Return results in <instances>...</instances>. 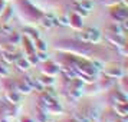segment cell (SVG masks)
Instances as JSON below:
<instances>
[{"instance_id":"13","label":"cell","mask_w":128,"mask_h":122,"mask_svg":"<svg viewBox=\"0 0 128 122\" xmlns=\"http://www.w3.org/2000/svg\"><path fill=\"white\" fill-rule=\"evenodd\" d=\"M6 37H7V40L10 42V45H19V43L22 42V37H20V35H19V33H14V32L9 33Z\"/></svg>"},{"instance_id":"4","label":"cell","mask_w":128,"mask_h":122,"mask_svg":"<svg viewBox=\"0 0 128 122\" xmlns=\"http://www.w3.org/2000/svg\"><path fill=\"white\" fill-rule=\"evenodd\" d=\"M105 75L112 79H120L125 75V70H124V68H120V66H112L108 70H105Z\"/></svg>"},{"instance_id":"8","label":"cell","mask_w":128,"mask_h":122,"mask_svg":"<svg viewBox=\"0 0 128 122\" xmlns=\"http://www.w3.org/2000/svg\"><path fill=\"white\" fill-rule=\"evenodd\" d=\"M85 114L88 115V118H89L91 121H92V119H94V121H98L99 118L102 116V114H101V109H99V108H96V106L89 108V109H88Z\"/></svg>"},{"instance_id":"9","label":"cell","mask_w":128,"mask_h":122,"mask_svg":"<svg viewBox=\"0 0 128 122\" xmlns=\"http://www.w3.org/2000/svg\"><path fill=\"white\" fill-rule=\"evenodd\" d=\"M39 81V83H40L42 86H53L55 85V78H52V76H48V75H43L42 73V76L38 79Z\"/></svg>"},{"instance_id":"2","label":"cell","mask_w":128,"mask_h":122,"mask_svg":"<svg viewBox=\"0 0 128 122\" xmlns=\"http://www.w3.org/2000/svg\"><path fill=\"white\" fill-rule=\"evenodd\" d=\"M59 72V65L53 63V62H45V65H43V69H42V73L43 75H48V76H52V78H55V76L58 75Z\"/></svg>"},{"instance_id":"1","label":"cell","mask_w":128,"mask_h":122,"mask_svg":"<svg viewBox=\"0 0 128 122\" xmlns=\"http://www.w3.org/2000/svg\"><path fill=\"white\" fill-rule=\"evenodd\" d=\"M76 37L81 42H84V43H94V45H96V43L101 42V33H99V30L92 29V27H86L85 30L79 32L76 35Z\"/></svg>"},{"instance_id":"11","label":"cell","mask_w":128,"mask_h":122,"mask_svg":"<svg viewBox=\"0 0 128 122\" xmlns=\"http://www.w3.org/2000/svg\"><path fill=\"white\" fill-rule=\"evenodd\" d=\"M114 111L116 112V116H121V118H125L128 114L127 109V104H116L114 106Z\"/></svg>"},{"instance_id":"18","label":"cell","mask_w":128,"mask_h":122,"mask_svg":"<svg viewBox=\"0 0 128 122\" xmlns=\"http://www.w3.org/2000/svg\"><path fill=\"white\" fill-rule=\"evenodd\" d=\"M48 121V114L45 111H40L39 114H38V121L36 122H46Z\"/></svg>"},{"instance_id":"5","label":"cell","mask_w":128,"mask_h":122,"mask_svg":"<svg viewBox=\"0 0 128 122\" xmlns=\"http://www.w3.org/2000/svg\"><path fill=\"white\" fill-rule=\"evenodd\" d=\"M4 98H6V101L10 105H18L19 102L22 101V95L19 92H16V91H6Z\"/></svg>"},{"instance_id":"7","label":"cell","mask_w":128,"mask_h":122,"mask_svg":"<svg viewBox=\"0 0 128 122\" xmlns=\"http://www.w3.org/2000/svg\"><path fill=\"white\" fill-rule=\"evenodd\" d=\"M111 14H112V17L115 19L118 23H121V22H124V20H127V9H125V7L114 9Z\"/></svg>"},{"instance_id":"15","label":"cell","mask_w":128,"mask_h":122,"mask_svg":"<svg viewBox=\"0 0 128 122\" xmlns=\"http://www.w3.org/2000/svg\"><path fill=\"white\" fill-rule=\"evenodd\" d=\"M24 32H28V37L29 39H32V40H36V39H39V32L35 29H32V27H26L24 29Z\"/></svg>"},{"instance_id":"12","label":"cell","mask_w":128,"mask_h":122,"mask_svg":"<svg viewBox=\"0 0 128 122\" xmlns=\"http://www.w3.org/2000/svg\"><path fill=\"white\" fill-rule=\"evenodd\" d=\"M74 119H75V122H91V119L88 118L86 114L81 112V111H76L74 114Z\"/></svg>"},{"instance_id":"10","label":"cell","mask_w":128,"mask_h":122,"mask_svg":"<svg viewBox=\"0 0 128 122\" xmlns=\"http://www.w3.org/2000/svg\"><path fill=\"white\" fill-rule=\"evenodd\" d=\"M14 65H16V68H18L19 70H23V72H26V70L30 68V63L28 62L26 58H19L18 60L14 62Z\"/></svg>"},{"instance_id":"19","label":"cell","mask_w":128,"mask_h":122,"mask_svg":"<svg viewBox=\"0 0 128 122\" xmlns=\"http://www.w3.org/2000/svg\"><path fill=\"white\" fill-rule=\"evenodd\" d=\"M0 32H2V35L7 36L9 33H12L13 30H12V27H10L9 24H3V26H2V29H0Z\"/></svg>"},{"instance_id":"21","label":"cell","mask_w":128,"mask_h":122,"mask_svg":"<svg viewBox=\"0 0 128 122\" xmlns=\"http://www.w3.org/2000/svg\"><path fill=\"white\" fill-rule=\"evenodd\" d=\"M19 122H35V119H32L30 116H22Z\"/></svg>"},{"instance_id":"20","label":"cell","mask_w":128,"mask_h":122,"mask_svg":"<svg viewBox=\"0 0 128 122\" xmlns=\"http://www.w3.org/2000/svg\"><path fill=\"white\" fill-rule=\"evenodd\" d=\"M4 7H6V1H4V0H0V16L4 12Z\"/></svg>"},{"instance_id":"16","label":"cell","mask_w":128,"mask_h":122,"mask_svg":"<svg viewBox=\"0 0 128 122\" xmlns=\"http://www.w3.org/2000/svg\"><path fill=\"white\" fill-rule=\"evenodd\" d=\"M0 75L3 76V78H7V76H10V70L7 69L6 63H2V62H0Z\"/></svg>"},{"instance_id":"14","label":"cell","mask_w":128,"mask_h":122,"mask_svg":"<svg viewBox=\"0 0 128 122\" xmlns=\"http://www.w3.org/2000/svg\"><path fill=\"white\" fill-rule=\"evenodd\" d=\"M33 46H35L36 52H39V50H48L46 43L42 40V39H36V40H33Z\"/></svg>"},{"instance_id":"6","label":"cell","mask_w":128,"mask_h":122,"mask_svg":"<svg viewBox=\"0 0 128 122\" xmlns=\"http://www.w3.org/2000/svg\"><path fill=\"white\" fill-rule=\"evenodd\" d=\"M14 91L19 92L20 95H29L32 92V88L24 81H18V82H14Z\"/></svg>"},{"instance_id":"17","label":"cell","mask_w":128,"mask_h":122,"mask_svg":"<svg viewBox=\"0 0 128 122\" xmlns=\"http://www.w3.org/2000/svg\"><path fill=\"white\" fill-rule=\"evenodd\" d=\"M35 53H36V58H38V60H42V62H46V60H48L46 50H39V52H35Z\"/></svg>"},{"instance_id":"3","label":"cell","mask_w":128,"mask_h":122,"mask_svg":"<svg viewBox=\"0 0 128 122\" xmlns=\"http://www.w3.org/2000/svg\"><path fill=\"white\" fill-rule=\"evenodd\" d=\"M69 19V26L72 27V29H75V30H81L82 29V16L79 14V13H76L74 12L72 14H70V17Z\"/></svg>"}]
</instances>
